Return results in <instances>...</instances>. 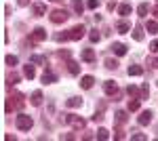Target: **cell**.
Segmentation results:
<instances>
[{"label": "cell", "instance_id": "obj_1", "mask_svg": "<svg viewBox=\"0 0 158 141\" xmlns=\"http://www.w3.org/2000/svg\"><path fill=\"white\" fill-rule=\"evenodd\" d=\"M15 122H17V129H19V131H30V129H32V124H34V122H32V118L25 116V114H19Z\"/></svg>", "mask_w": 158, "mask_h": 141}, {"label": "cell", "instance_id": "obj_2", "mask_svg": "<svg viewBox=\"0 0 158 141\" xmlns=\"http://www.w3.org/2000/svg\"><path fill=\"white\" fill-rule=\"evenodd\" d=\"M68 17H70V15H68V11H61V9H57V11L51 13V21H53V23H63Z\"/></svg>", "mask_w": 158, "mask_h": 141}, {"label": "cell", "instance_id": "obj_3", "mask_svg": "<svg viewBox=\"0 0 158 141\" xmlns=\"http://www.w3.org/2000/svg\"><path fill=\"white\" fill-rule=\"evenodd\" d=\"M85 25H74L72 30H70V40H80L82 36H85Z\"/></svg>", "mask_w": 158, "mask_h": 141}, {"label": "cell", "instance_id": "obj_4", "mask_svg": "<svg viewBox=\"0 0 158 141\" xmlns=\"http://www.w3.org/2000/svg\"><path fill=\"white\" fill-rule=\"evenodd\" d=\"M44 38H47V30H44V27H36V30L32 32V38H30V40H32V42H42Z\"/></svg>", "mask_w": 158, "mask_h": 141}, {"label": "cell", "instance_id": "obj_5", "mask_svg": "<svg viewBox=\"0 0 158 141\" xmlns=\"http://www.w3.org/2000/svg\"><path fill=\"white\" fill-rule=\"evenodd\" d=\"M63 120H65V122H70V124H74L76 129H82V126H85V120H82V118H78V116H65Z\"/></svg>", "mask_w": 158, "mask_h": 141}, {"label": "cell", "instance_id": "obj_6", "mask_svg": "<svg viewBox=\"0 0 158 141\" xmlns=\"http://www.w3.org/2000/svg\"><path fill=\"white\" fill-rule=\"evenodd\" d=\"M42 80H44V84H51V82H55V80H57V76H55L51 70H44V74H42Z\"/></svg>", "mask_w": 158, "mask_h": 141}, {"label": "cell", "instance_id": "obj_7", "mask_svg": "<svg viewBox=\"0 0 158 141\" xmlns=\"http://www.w3.org/2000/svg\"><path fill=\"white\" fill-rule=\"evenodd\" d=\"M152 122V112L146 110V112H141V116H139V124H150Z\"/></svg>", "mask_w": 158, "mask_h": 141}, {"label": "cell", "instance_id": "obj_8", "mask_svg": "<svg viewBox=\"0 0 158 141\" xmlns=\"http://www.w3.org/2000/svg\"><path fill=\"white\" fill-rule=\"evenodd\" d=\"M112 51H114V53H116V55H124V53H127V47H124V44H122V42H114V44H112Z\"/></svg>", "mask_w": 158, "mask_h": 141}, {"label": "cell", "instance_id": "obj_9", "mask_svg": "<svg viewBox=\"0 0 158 141\" xmlns=\"http://www.w3.org/2000/svg\"><path fill=\"white\" fill-rule=\"evenodd\" d=\"M93 82H95V78H93V76H82L80 86H82V89H91V86H93Z\"/></svg>", "mask_w": 158, "mask_h": 141}, {"label": "cell", "instance_id": "obj_10", "mask_svg": "<svg viewBox=\"0 0 158 141\" xmlns=\"http://www.w3.org/2000/svg\"><path fill=\"white\" fill-rule=\"evenodd\" d=\"M103 91L108 95H114L116 93V82H112V80H106V84H103Z\"/></svg>", "mask_w": 158, "mask_h": 141}, {"label": "cell", "instance_id": "obj_11", "mask_svg": "<svg viewBox=\"0 0 158 141\" xmlns=\"http://www.w3.org/2000/svg\"><path fill=\"white\" fill-rule=\"evenodd\" d=\"M32 11H34L36 17H42V15L47 13V6H44V4H34V6H32Z\"/></svg>", "mask_w": 158, "mask_h": 141}, {"label": "cell", "instance_id": "obj_12", "mask_svg": "<svg viewBox=\"0 0 158 141\" xmlns=\"http://www.w3.org/2000/svg\"><path fill=\"white\" fill-rule=\"evenodd\" d=\"M82 59L85 61H95V51L93 48H85L82 51Z\"/></svg>", "mask_w": 158, "mask_h": 141}, {"label": "cell", "instance_id": "obj_13", "mask_svg": "<svg viewBox=\"0 0 158 141\" xmlns=\"http://www.w3.org/2000/svg\"><path fill=\"white\" fill-rule=\"evenodd\" d=\"M30 101H32V106H40V103H42V93H40V91H34Z\"/></svg>", "mask_w": 158, "mask_h": 141}, {"label": "cell", "instance_id": "obj_14", "mask_svg": "<svg viewBox=\"0 0 158 141\" xmlns=\"http://www.w3.org/2000/svg\"><path fill=\"white\" fill-rule=\"evenodd\" d=\"M68 70H70V74H72V76H76V74L80 72V65H78L76 61H68Z\"/></svg>", "mask_w": 158, "mask_h": 141}, {"label": "cell", "instance_id": "obj_15", "mask_svg": "<svg viewBox=\"0 0 158 141\" xmlns=\"http://www.w3.org/2000/svg\"><path fill=\"white\" fill-rule=\"evenodd\" d=\"M131 11H133V9H131V4H129V2H124V4H120V9H118V13H120L122 17H127V15H129Z\"/></svg>", "mask_w": 158, "mask_h": 141}, {"label": "cell", "instance_id": "obj_16", "mask_svg": "<svg viewBox=\"0 0 158 141\" xmlns=\"http://www.w3.org/2000/svg\"><path fill=\"white\" fill-rule=\"evenodd\" d=\"M65 106H68V107H80V106H82V101H80L78 97H72V99L65 101Z\"/></svg>", "mask_w": 158, "mask_h": 141}, {"label": "cell", "instance_id": "obj_17", "mask_svg": "<svg viewBox=\"0 0 158 141\" xmlns=\"http://www.w3.org/2000/svg\"><path fill=\"white\" fill-rule=\"evenodd\" d=\"M143 74V68H139V65H131L129 68V76H141Z\"/></svg>", "mask_w": 158, "mask_h": 141}, {"label": "cell", "instance_id": "obj_18", "mask_svg": "<svg viewBox=\"0 0 158 141\" xmlns=\"http://www.w3.org/2000/svg\"><path fill=\"white\" fill-rule=\"evenodd\" d=\"M23 74H25V78H30V80H32V78H34V76H36V72H34V68H32V65H30V63H27V65H25Z\"/></svg>", "mask_w": 158, "mask_h": 141}, {"label": "cell", "instance_id": "obj_19", "mask_svg": "<svg viewBox=\"0 0 158 141\" xmlns=\"http://www.w3.org/2000/svg\"><path fill=\"white\" fill-rule=\"evenodd\" d=\"M146 30L150 32V34H156V32H158V23H156V21H148Z\"/></svg>", "mask_w": 158, "mask_h": 141}, {"label": "cell", "instance_id": "obj_20", "mask_svg": "<svg viewBox=\"0 0 158 141\" xmlns=\"http://www.w3.org/2000/svg\"><path fill=\"white\" fill-rule=\"evenodd\" d=\"M148 11H150V4H146V2H143V4H139V9H137V13H139L141 17H146Z\"/></svg>", "mask_w": 158, "mask_h": 141}, {"label": "cell", "instance_id": "obj_21", "mask_svg": "<svg viewBox=\"0 0 158 141\" xmlns=\"http://www.w3.org/2000/svg\"><path fill=\"white\" fill-rule=\"evenodd\" d=\"M116 30H118L120 34H127V32L131 30V25H129V23H124V21H122V23H118V25H116Z\"/></svg>", "mask_w": 158, "mask_h": 141}, {"label": "cell", "instance_id": "obj_22", "mask_svg": "<svg viewBox=\"0 0 158 141\" xmlns=\"http://www.w3.org/2000/svg\"><path fill=\"white\" fill-rule=\"evenodd\" d=\"M133 38H135V40H143V30H141L139 25L135 27V32H133Z\"/></svg>", "mask_w": 158, "mask_h": 141}, {"label": "cell", "instance_id": "obj_23", "mask_svg": "<svg viewBox=\"0 0 158 141\" xmlns=\"http://www.w3.org/2000/svg\"><path fill=\"white\" fill-rule=\"evenodd\" d=\"M4 61H6V65H17V61H19V59L15 57V55H6Z\"/></svg>", "mask_w": 158, "mask_h": 141}, {"label": "cell", "instance_id": "obj_24", "mask_svg": "<svg viewBox=\"0 0 158 141\" xmlns=\"http://www.w3.org/2000/svg\"><path fill=\"white\" fill-rule=\"evenodd\" d=\"M116 122H127V112H116Z\"/></svg>", "mask_w": 158, "mask_h": 141}, {"label": "cell", "instance_id": "obj_25", "mask_svg": "<svg viewBox=\"0 0 158 141\" xmlns=\"http://www.w3.org/2000/svg\"><path fill=\"white\" fill-rule=\"evenodd\" d=\"M139 110V101L135 99V101H129V112H137Z\"/></svg>", "mask_w": 158, "mask_h": 141}, {"label": "cell", "instance_id": "obj_26", "mask_svg": "<svg viewBox=\"0 0 158 141\" xmlns=\"http://www.w3.org/2000/svg\"><path fill=\"white\" fill-rule=\"evenodd\" d=\"M116 65H118L116 59H108V61H106V68H110V70H116Z\"/></svg>", "mask_w": 158, "mask_h": 141}, {"label": "cell", "instance_id": "obj_27", "mask_svg": "<svg viewBox=\"0 0 158 141\" xmlns=\"http://www.w3.org/2000/svg\"><path fill=\"white\" fill-rule=\"evenodd\" d=\"M72 4H74V11H76V13H82V9H85V6H82V2H80V0H74Z\"/></svg>", "mask_w": 158, "mask_h": 141}, {"label": "cell", "instance_id": "obj_28", "mask_svg": "<svg viewBox=\"0 0 158 141\" xmlns=\"http://www.w3.org/2000/svg\"><path fill=\"white\" fill-rule=\"evenodd\" d=\"M97 137H99V139H108V137H110V133H108L106 129H99V131H97Z\"/></svg>", "mask_w": 158, "mask_h": 141}, {"label": "cell", "instance_id": "obj_29", "mask_svg": "<svg viewBox=\"0 0 158 141\" xmlns=\"http://www.w3.org/2000/svg\"><path fill=\"white\" fill-rule=\"evenodd\" d=\"M30 61H32V63H47V59L40 57V55H34V57L30 59Z\"/></svg>", "mask_w": 158, "mask_h": 141}, {"label": "cell", "instance_id": "obj_30", "mask_svg": "<svg viewBox=\"0 0 158 141\" xmlns=\"http://www.w3.org/2000/svg\"><path fill=\"white\" fill-rule=\"evenodd\" d=\"M131 139H135V141H143V139H148L146 135H141V133H135V135H131Z\"/></svg>", "mask_w": 158, "mask_h": 141}, {"label": "cell", "instance_id": "obj_31", "mask_svg": "<svg viewBox=\"0 0 158 141\" xmlns=\"http://www.w3.org/2000/svg\"><path fill=\"white\" fill-rule=\"evenodd\" d=\"M89 38H91V40H93V42H97L99 38H101V36L97 34V30H93V32H91V34H89Z\"/></svg>", "mask_w": 158, "mask_h": 141}, {"label": "cell", "instance_id": "obj_32", "mask_svg": "<svg viewBox=\"0 0 158 141\" xmlns=\"http://www.w3.org/2000/svg\"><path fill=\"white\" fill-rule=\"evenodd\" d=\"M6 80H9V84H17V80H19V76H17V74H11V76H9Z\"/></svg>", "mask_w": 158, "mask_h": 141}, {"label": "cell", "instance_id": "obj_33", "mask_svg": "<svg viewBox=\"0 0 158 141\" xmlns=\"http://www.w3.org/2000/svg\"><path fill=\"white\" fill-rule=\"evenodd\" d=\"M86 6H89V9H97V6H99V0H89V2H86Z\"/></svg>", "mask_w": 158, "mask_h": 141}, {"label": "cell", "instance_id": "obj_34", "mask_svg": "<svg viewBox=\"0 0 158 141\" xmlns=\"http://www.w3.org/2000/svg\"><path fill=\"white\" fill-rule=\"evenodd\" d=\"M150 51H152V53H158V40H154V42L150 44Z\"/></svg>", "mask_w": 158, "mask_h": 141}, {"label": "cell", "instance_id": "obj_35", "mask_svg": "<svg viewBox=\"0 0 158 141\" xmlns=\"http://www.w3.org/2000/svg\"><path fill=\"white\" fill-rule=\"evenodd\" d=\"M127 93H129V95H137V89H135V86H129Z\"/></svg>", "mask_w": 158, "mask_h": 141}, {"label": "cell", "instance_id": "obj_36", "mask_svg": "<svg viewBox=\"0 0 158 141\" xmlns=\"http://www.w3.org/2000/svg\"><path fill=\"white\" fill-rule=\"evenodd\" d=\"M17 2H19L21 6H27V4H30V0H17Z\"/></svg>", "mask_w": 158, "mask_h": 141}, {"label": "cell", "instance_id": "obj_37", "mask_svg": "<svg viewBox=\"0 0 158 141\" xmlns=\"http://www.w3.org/2000/svg\"><path fill=\"white\" fill-rule=\"evenodd\" d=\"M150 63H152V68H158V59H150Z\"/></svg>", "mask_w": 158, "mask_h": 141}, {"label": "cell", "instance_id": "obj_38", "mask_svg": "<svg viewBox=\"0 0 158 141\" xmlns=\"http://www.w3.org/2000/svg\"><path fill=\"white\" fill-rule=\"evenodd\" d=\"M154 15H156V19H158V6H156V9H154Z\"/></svg>", "mask_w": 158, "mask_h": 141}, {"label": "cell", "instance_id": "obj_39", "mask_svg": "<svg viewBox=\"0 0 158 141\" xmlns=\"http://www.w3.org/2000/svg\"><path fill=\"white\" fill-rule=\"evenodd\" d=\"M53 2H61V0H53Z\"/></svg>", "mask_w": 158, "mask_h": 141}]
</instances>
